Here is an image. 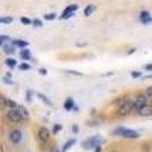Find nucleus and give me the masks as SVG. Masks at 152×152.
<instances>
[{"label": "nucleus", "mask_w": 152, "mask_h": 152, "mask_svg": "<svg viewBox=\"0 0 152 152\" xmlns=\"http://www.w3.org/2000/svg\"><path fill=\"white\" fill-rule=\"evenodd\" d=\"M134 100H135V97H128L120 107H117L116 114L119 117H125V116H128V114H131L134 111Z\"/></svg>", "instance_id": "f257e3e1"}, {"label": "nucleus", "mask_w": 152, "mask_h": 152, "mask_svg": "<svg viewBox=\"0 0 152 152\" xmlns=\"http://www.w3.org/2000/svg\"><path fill=\"white\" fill-rule=\"evenodd\" d=\"M113 135H116V137H123V138H138V137H140L138 131H134V129H129V128H125V126H117V128L113 131Z\"/></svg>", "instance_id": "f03ea898"}, {"label": "nucleus", "mask_w": 152, "mask_h": 152, "mask_svg": "<svg viewBox=\"0 0 152 152\" xmlns=\"http://www.w3.org/2000/svg\"><path fill=\"white\" fill-rule=\"evenodd\" d=\"M104 140L100 135H93V137H88L82 142V148L84 149H94L96 146H102Z\"/></svg>", "instance_id": "7ed1b4c3"}, {"label": "nucleus", "mask_w": 152, "mask_h": 152, "mask_svg": "<svg viewBox=\"0 0 152 152\" xmlns=\"http://www.w3.org/2000/svg\"><path fill=\"white\" fill-rule=\"evenodd\" d=\"M5 119H6L8 122H11V123H21V122H23V117L20 116V113L17 111V108H15V110H9V111H6Z\"/></svg>", "instance_id": "20e7f679"}, {"label": "nucleus", "mask_w": 152, "mask_h": 152, "mask_svg": "<svg viewBox=\"0 0 152 152\" xmlns=\"http://www.w3.org/2000/svg\"><path fill=\"white\" fill-rule=\"evenodd\" d=\"M148 99H149V97L146 96V93H145V94H138V96H135V100H134V111L137 113L138 110H142L143 107L149 105Z\"/></svg>", "instance_id": "39448f33"}, {"label": "nucleus", "mask_w": 152, "mask_h": 152, "mask_svg": "<svg viewBox=\"0 0 152 152\" xmlns=\"http://www.w3.org/2000/svg\"><path fill=\"white\" fill-rule=\"evenodd\" d=\"M76 11H78V5H76V3H75V5H69V6L64 9V12L59 15V18H61V20H69L70 17L75 15Z\"/></svg>", "instance_id": "423d86ee"}, {"label": "nucleus", "mask_w": 152, "mask_h": 152, "mask_svg": "<svg viewBox=\"0 0 152 152\" xmlns=\"http://www.w3.org/2000/svg\"><path fill=\"white\" fill-rule=\"evenodd\" d=\"M50 132L46 126H41L40 129H38V138H40V143L41 145H46V143H49V138H50Z\"/></svg>", "instance_id": "0eeeda50"}, {"label": "nucleus", "mask_w": 152, "mask_h": 152, "mask_svg": "<svg viewBox=\"0 0 152 152\" xmlns=\"http://www.w3.org/2000/svg\"><path fill=\"white\" fill-rule=\"evenodd\" d=\"M21 137H23V134H21L20 129H12V131L8 134V138H9V142H11L12 145H18V143L21 142Z\"/></svg>", "instance_id": "6e6552de"}, {"label": "nucleus", "mask_w": 152, "mask_h": 152, "mask_svg": "<svg viewBox=\"0 0 152 152\" xmlns=\"http://www.w3.org/2000/svg\"><path fill=\"white\" fill-rule=\"evenodd\" d=\"M138 21L142 24H152V15L149 11H140V15H138Z\"/></svg>", "instance_id": "1a4fd4ad"}, {"label": "nucleus", "mask_w": 152, "mask_h": 152, "mask_svg": "<svg viewBox=\"0 0 152 152\" xmlns=\"http://www.w3.org/2000/svg\"><path fill=\"white\" fill-rule=\"evenodd\" d=\"M2 102H3V110H6V111H9V110H15L18 105L14 102L12 99H9V97H6V96H2Z\"/></svg>", "instance_id": "9d476101"}, {"label": "nucleus", "mask_w": 152, "mask_h": 152, "mask_svg": "<svg viewBox=\"0 0 152 152\" xmlns=\"http://www.w3.org/2000/svg\"><path fill=\"white\" fill-rule=\"evenodd\" d=\"M64 110H67V111H79L78 105L75 104V99H73V97H67V99H66Z\"/></svg>", "instance_id": "9b49d317"}, {"label": "nucleus", "mask_w": 152, "mask_h": 152, "mask_svg": "<svg viewBox=\"0 0 152 152\" xmlns=\"http://www.w3.org/2000/svg\"><path fill=\"white\" fill-rule=\"evenodd\" d=\"M137 114H138V116H142V117H149V116H152V105L143 107L142 110L137 111Z\"/></svg>", "instance_id": "f8f14e48"}, {"label": "nucleus", "mask_w": 152, "mask_h": 152, "mask_svg": "<svg viewBox=\"0 0 152 152\" xmlns=\"http://www.w3.org/2000/svg\"><path fill=\"white\" fill-rule=\"evenodd\" d=\"M2 50H3V53H6V55H14L15 53V46L12 43L2 44Z\"/></svg>", "instance_id": "ddd939ff"}, {"label": "nucleus", "mask_w": 152, "mask_h": 152, "mask_svg": "<svg viewBox=\"0 0 152 152\" xmlns=\"http://www.w3.org/2000/svg\"><path fill=\"white\" fill-rule=\"evenodd\" d=\"M20 58H21L23 61H31V59H32V55H31V52H29V49H21V50H20Z\"/></svg>", "instance_id": "4468645a"}, {"label": "nucleus", "mask_w": 152, "mask_h": 152, "mask_svg": "<svg viewBox=\"0 0 152 152\" xmlns=\"http://www.w3.org/2000/svg\"><path fill=\"white\" fill-rule=\"evenodd\" d=\"M5 66L6 67H9V69H15V67H18V64H17V61L12 58V56H9V58H6L5 59Z\"/></svg>", "instance_id": "2eb2a0df"}, {"label": "nucleus", "mask_w": 152, "mask_h": 152, "mask_svg": "<svg viewBox=\"0 0 152 152\" xmlns=\"http://www.w3.org/2000/svg\"><path fill=\"white\" fill-rule=\"evenodd\" d=\"M17 111L20 113V116L23 117V120H28V119H29V111H28L26 108H24V107L18 105V107H17Z\"/></svg>", "instance_id": "dca6fc26"}, {"label": "nucleus", "mask_w": 152, "mask_h": 152, "mask_svg": "<svg viewBox=\"0 0 152 152\" xmlns=\"http://www.w3.org/2000/svg\"><path fill=\"white\" fill-rule=\"evenodd\" d=\"M12 44L15 47H20V49H26L29 46V43L26 40H12Z\"/></svg>", "instance_id": "f3484780"}, {"label": "nucleus", "mask_w": 152, "mask_h": 152, "mask_svg": "<svg viewBox=\"0 0 152 152\" xmlns=\"http://www.w3.org/2000/svg\"><path fill=\"white\" fill-rule=\"evenodd\" d=\"M75 143H76V138H70V140H67V142L64 143V146L61 148V152H67Z\"/></svg>", "instance_id": "a211bd4d"}, {"label": "nucleus", "mask_w": 152, "mask_h": 152, "mask_svg": "<svg viewBox=\"0 0 152 152\" xmlns=\"http://www.w3.org/2000/svg\"><path fill=\"white\" fill-rule=\"evenodd\" d=\"M37 97H40L41 100H43V102L46 104V105H49V107H53V102H52V100H50L46 94H43V93H37Z\"/></svg>", "instance_id": "6ab92c4d"}, {"label": "nucleus", "mask_w": 152, "mask_h": 152, "mask_svg": "<svg viewBox=\"0 0 152 152\" xmlns=\"http://www.w3.org/2000/svg\"><path fill=\"white\" fill-rule=\"evenodd\" d=\"M94 9H96V6H94V5H88V6L84 9V15H85V17H90V15L93 14V12H94Z\"/></svg>", "instance_id": "aec40b11"}, {"label": "nucleus", "mask_w": 152, "mask_h": 152, "mask_svg": "<svg viewBox=\"0 0 152 152\" xmlns=\"http://www.w3.org/2000/svg\"><path fill=\"white\" fill-rule=\"evenodd\" d=\"M0 43H2V44H8V43H12V40L8 35H0Z\"/></svg>", "instance_id": "412c9836"}, {"label": "nucleus", "mask_w": 152, "mask_h": 152, "mask_svg": "<svg viewBox=\"0 0 152 152\" xmlns=\"http://www.w3.org/2000/svg\"><path fill=\"white\" fill-rule=\"evenodd\" d=\"M61 129H62V125L56 123V125H53V128H52V134H58Z\"/></svg>", "instance_id": "4be33fe9"}, {"label": "nucleus", "mask_w": 152, "mask_h": 152, "mask_svg": "<svg viewBox=\"0 0 152 152\" xmlns=\"http://www.w3.org/2000/svg\"><path fill=\"white\" fill-rule=\"evenodd\" d=\"M18 69L23 70V72H24V70H31V66L28 64V62H21V64H18Z\"/></svg>", "instance_id": "5701e85b"}, {"label": "nucleus", "mask_w": 152, "mask_h": 152, "mask_svg": "<svg viewBox=\"0 0 152 152\" xmlns=\"http://www.w3.org/2000/svg\"><path fill=\"white\" fill-rule=\"evenodd\" d=\"M12 17H0V23H3V24H6V23H12Z\"/></svg>", "instance_id": "b1692460"}, {"label": "nucleus", "mask_w": 152, "mask_h": 152, "mask_svg": "<svg viewBox=\"0 0 152 152\" xmlns=\"http://www.w3.org/2000/svg\"><path fill=\"white\" fill-rule=\"evenodd\" d=\"M32 26H35V28H41V26H43V23H41L40 18H35V20H32Z\"/></svg>", "instance_id": "393cba45"}, {"label": "nucleus", "mask_w": 152, "mask_h": 152, "mask_svg": "<svg viewBox=\"0 0 152 152\" xmlns=\"http://www.w3.org/2000/svg\"><path fill=\"white\" fill-rule=\"evenodd\" d=\"M2 81L5 82V84H9V85H14V81H12L9 76H2Z\"/></svg>", "instance_id": "a878e982"}, {"label": "nucleus", "mask_w": 152, "mask_h": 152, "mask_svg": "<svg viewBox=\"0 0 152 152\" xmlns=\"http://www.w3.org/2000/svg\"><path fill=\"white\" fill-rule=\"evenodd\" d=\"M131 76H132V78H143L142 72H138V70H132L131 72Z\"/></svg>", "instance_id": "bb28decb"}, {"label": "nucleus", "mask_w": 152, "mask_h": 152, "mask_svg": "<svg viewBox=\"0 0 152 152\" xmlns=\"http://www.w3.org/2000/svg\"><path fill=\"white\" fill-rule=\"evenodd\" d=\"M20 21H21L23 24H32V20H31V18H28V17H21V18H20Z\"/></svg>", "instance_id": "cd10ccee"}, {"label": "nucleus", "mask_w": 152, "mask_h": 152, "mask_svg": "<svg viewBox=\"0 0 152 152\" xmlns=\"http://www.w3.org/2000/svg\"><path fill=\"white\" fill-rule=\"evenodd\" d=\"M44 18H46V20H55V18H56V14L50 12V14H46V15H44Z\"/></svg>", "instance_id": "c85d7f7f"}, {"label": "nucleus", "mask_w": 152, "mask_h": 152, "mask_svg": "<svg viewBox=\"0 0 152 152\" xmlns=\"http://www.w3.org/2000/svg\"><path fill=\"white\" fill-rule=\"evenodd\" d=\"M67 73L69 75H75V76H82L81 72H76V70H67Z\"/></svg>", "instance_id": "c756f323"}, {"label": "nucleus", "mask_w": 152, "mask_h": 152, "mask_svg": "<svg viewBox=\"0 0 152 152\" xmlns=\"http://www.w3.org/2000/svg\"><path fill=\"white\" fill-rule=\"evenodd\" d=\"M72 132L73 134H78L79 132V126L78 125H72Z\"/></svg>", "instance_id": "7c9ffc66"}, {"label": "nucleus", "mask_w": 152, "mask_h": 152, "mask_svg": "<svg viewBox=\"0 0 152 152\" xmlns=\"http://www.w3.org/2000/svg\"><path fill=\"white\" fill-rule=\"evenodd\" d=\"M26 100H28V102H31V100H32V91L31 90L26 91Z\"/></svg>", "instance_id": "2f4dec72"}, {"label": "nucleus", "mask_w": 152, "mask_h": 152, "mask_svg": "<svg viewBox=\"0 0 152 152\" xmlns=\"http://www.w3.org/2000/svg\"><path fill=\"white\" fill-rule=\"evenodd\" d=\"M38 73H40V75H43V76H46V75H47V69H44V67L38 69Z\"/></svg>", "instance_id": "473e14b6"}, {"label": "nucleus", "mask_w": 152, "mask_h": 152, "mask_svg": "<svg viewBox=\"0 0 152 152\" xmlns=\"http://www.w3.org/2000/svg\"><path fill=\"white\" fill-rule=\"evenodd\" d=\"M146 96L148 97H152V87H149L148 90H146Z\"/></svg>", "instance_id": "72a5a7b5"}, {"label": "nucleus", "mask_w": 152, "mask_h": 152, "mask_svg": "<svg viewBox=\"0 0 152 152\" xmlns=\"http://www.w3.org/2000/svg\"><path fill=\"white\" fill-rule=\"evenodd\" d=\"M145 70H148V72H152V64H146V66H145Z\"/></svg>", "instance_id": "f704fd0d"}, {"label": "nucleus", "mask_w": 152, "mask_h": 152, "mask_svg": "<svg viewBox=\"0 0 152 152\" xmlns=\"http://www.w3.org/2000/svg\"><path fill=\"white\" fill-rule=\"evenodd\" d=\"M134 52H135V47H132V49H129V50H128V52H126V53H128V55H132Z\"/></svg>", "instance_id": "c9c22d12"}, {"label": "nucleus", "mask_w": 152, "mask_h": 152, "mask_svg": "<svg viewBox=\"0 0 152 152\" xmlns=\"http://www.w3.org/2000/svg\"><path fill=\"white\" fill-rule=\"evenodd\" d=\"M94 152H102V146H96L94 148Z\"/></svg>", "instance_id": "e433bc0d"}, {"label": "nucleus", "mask_w": 152, "mask_h": 152, "mask_svg": "<svg viewBox=\"0 0 152 152\" xmlns=\"http://www.w3.org/2000/svg\"><path fill=\"white\" fill-rule=\"evenodd\" d=\"M50 152H59V149H58V148H56V146H53V148H52V149H50Z\"/></svg>", "instance_id": "4c0bfd02"}, {"label": "nucleus", "mask_w": 152, "mask_h": 152, "mask_svg": "<svg viewBox=\"0 0 152 152\" xmlns=\"http://www.w3.org/2000/svg\"><path fill=\"white\" fill-rule=\"evenodd\" d=\"M143 79H152V75H146V76H143Z\"/></svg>", "instance_id": "58836bf2"}, {"label": "nucleus", "mask_w": 152, "mask_h": 152, "mask_svg": "<svg viewBox=\"0 0 152 152\" xmlns=\"http://www.w3.org/2000/svg\"><path fill=\"white\" fill-rule=\"evenodd\" d=\"M111 152H117V151H111Z\"/></svg>", "instance_id": "ea45409f"}]
</instances>
